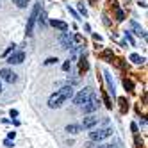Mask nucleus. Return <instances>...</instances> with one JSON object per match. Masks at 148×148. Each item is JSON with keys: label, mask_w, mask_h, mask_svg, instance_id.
I'll use <instances>...</instances> for the list:
<instances>
[{"label": "nucleus", "mask_w": 148, "mask_h": 148, "mask_svg": "<svg viewBox=\"0 0 148 148\" xmlns=\"http://www.w3.org/2000/svg\"><path fill=\"white\" fill-rule=\"evenodd\" d=\"M13 2H14L20 9H23V7H27V5H29V0H13Z\"/></svg>", "instance_id": "2eb2a0df"}, {"label": "nucleus", "mask_w": 148, "mask_h": 148, "mask_svg": "<svg viewBox=\"0 0 148 148\" xmlns=\"http://www.w3.org/2000/svg\"><path fill=\"white\" fill-rule=\"evenodd\" d=\"M50 25L54 29H59L61 32H68V23L64 22H59V20H50Z\"/></svg>", "instance_id": "9d476101"}, {"label": "nucleus", "mask_w": 148, "mask_h": 148, "mask_svg": "<svg viewBox=\"0 0 148 148\" xmlns=\"http://www.w3.org/2000/svg\"><path fill=\"white\" fill-rule=\"evenodd\" d=\"M98 103H100V102H98V98L93 95V97H91V98H89L86 103L82 105V111H84V114H93L95 111L98 109Z\"/></svg>", "instance_id": "39448f33"}, {"label": "nucleus", "mask_w": 148, "mask_h": 148, "mask_svg": "<svg viewBox=\"0 0 148 148\" xmlns=\"http://www.w3.org/2000/svg\"><path fill=\"white\" fill-rule=\"evenodd\" d=\"M123 84H125V88L129 89V91H132V82H129V80L125 79V80H123Z\"/></svg>", "instance_id": "4be33fe9"}, {"label": "nucleus", "mask_w": 148, "mask_h": 148, "mask_svg": "<svg viewBox=\"0 0 148 148\" xmlns=\"http://www.w3.org/2000/svg\"><path fill=\"white\" fill-rule=\"evenodd\" d=\"M116 16H118V22L125 20V14H123V11H121V9H118V11H116Z\"/></svg>", "instance_id": "aec40b11"}, {"label": "nucleus", "mask_w": 148, "mask_h": 148, "mask_svg": "<svg viewBox=\"0 0 148 148\" xmlns=\"http://www.w3.org/2000/svg\"><path fill=\"white\" fill-rule=\"evenodd\" d=\"M98 123V118L95 114H88V116H84V120H82V129H93L95 125Z\"/></svg>", "instance_id": "0eeeda50"}, {"label": "nucleus", "mask_w": 148, "mask_h": 148, "mask_svg": "<svg viewBox=\"0 0 148 148\" xmlns=\"http://www.w3.org/2000/svg\"><path fill=\"white\" fill-rule=\"evenodd\" d=\"M23 59H25L23 52H13L11 56H7V62H9V64H20V62H23Z\"/></svg>", "instance_id": "6e6552de"}, {"label": "nucleus", "mask_w": 148, "mask_h": 148, "mask_svg": "<svg viewBox=\"0 0 148 148\" xmlns=\"http://www.w3.org/2000/svg\"><path fill=\"white\" fill-rule=\"evenodd\" d=\"M68 13H70V14H71L73 18H75V20H82V18H80V14H79V13L75 11V9H71L70 5H68Z\"/></svg>", "instance_id": "dca6fc26"}, {"label": "nucleus", "mask_w": 148, "mask_h": 148, "mask_svg": "<svg viewBox=\"0 0 148 148\" xmlns=\"http://www.w3.org/2000/svg\"><path fill=\"white\" fill-rule=\"evenodd\" d=\"M73 98V88L71 86H62L61 89H57L52 97L48 98V107L50 109H59L66 100Z\"/></svg>", "instance_id": "f257e3e1"}, {"label": "nucleus", "mask_w": 148, "mask_h": 148, "mask_svg": "<svg viewBox=\"0 0 148 148\" xmlns=\"http://www.w3.org/2000/svg\"><path fill=\"white\" fill-rule=\"evenodd\" d=\"M80 130H82V127L80 125H75V123H71V125L66 127V132H70V134H79Z\"/></svg>", "instance_id": "ddd939ff"}, {"label": "nucleus", "mask_w": 148, "mask_h": 148, "mask_svg": "<svg viewBox=\"0 0 148 148\" xmlns=\"http://www.w3.org/2000/svg\"><path fill=\"white\" fill-rule=\"evenodd\" d=\"M130 27H132V30L137 34V36H141V38H146V34H145V29L137 23V22H130Z\"/></svg>", "instance_id": "9b49d317"}, {"label": "nucleus", "mask_w": 148, "mask_h": 148, "mask_svg": "<svg viewBox=\"0 0 148 148\" xmlns=\"http://www.w3.org/2000/svg\"><path fill=\"white\" fill-rule=\"evenodd\" d=\"M0 93H2V82H0Z\"/></svg>", "instance_id": "cd10ccee"}, {"label": "nucleus", "mask_w": 148, "mask_h": 148, "mask_svg": "<svg viewBox=\"0 0 148 148\" xmlns=\"http://www.w3.org/2000/svg\"><path fill=\"white\" fill-rule=\"evenodd\" d=\"M59 43H61V48H64V50H68L70 47H73L71 45V36H70V32H61Z\"/></svg>", "instance_id": "1a4fd4ad"}, {"label": "nucleus", "mask_w": 148, "mask_h": 148, "mask_svg": "<svg viewBox=\"0 0 148 148\" xmlns=\"http://www.w3.org/2000/svg\"><path fill=\"white\" fill-rule=\"evenodd\" d=\"M86 146H88V148H95V145H93V141H91V143H88Z\"/></svg>", "instance_id": "bb28decb"}, {"label": "nucleus", "mask_w": 148, "mask_h": 148, "mask_svg": "<svg viewBox=\"0 0 148 148\" xmlns=\"http://www.w3.org/2000/svg\"><path fill=\"white\" fill-rule=\"evenodd\" d=\"M109 136H112V129H111V127H103V129H95V130H91L89 132V139L93 143H98V141L105 139V137H109Z\"/></svg>", "instance_id": "20e7f679"}, {"label": "nucleus", "mask_w": 148, "mask_h": 148, "mask_svg": "<svg viewBox=\"0 0 148 148\" xmlns=\"http://www.w3.org/2000/svg\"><path fill=\"white\" fill-rule=\"evenodd\" d=\"M130 61L134 62V64H141V62H143L145 59H143L141 56H137V54H132V56H130Z\"/></svg>", "instance_id": "4468645a"}, {"label": "nucleus", "mask_w": 148, "mask_h": 148, "mask_svg": "<svg viewBox=\"0 0 148 148\" xmlns=\"http://www.w3.org/2000/svg\"><path fill=\"white\" fill-rule=\"evenodd\" d=\"M39 13H41V4H34V7H32V13H30L29 20H27V29H25L27 36H32V34H34V25H36V22H38V16H39Z\"/></svg>", "instance_id": "f03ea898"}, {"label": "nucleus", "mask_w": 148, "mask_h": 148, "mask_svg": "<svg viewBox=\"0 0 148 148\" xmlns=\"http://www.w3.org/2000/svg\"><path fill=\"white\" fill-rule=\"evenodd\" d=\"M91 97H93V89H91V88H84V89H80L77 95H73V103H75L77 107H82V105L86 103Z\"/></svg>", "instance_id": "7ed1b4c3"}, {"label": "nucleus", "mask_w": 148, "mask_h": 148, "mask_svg": "<svg viewBox=\"0 0 148 148\" xmlns=\"http://www.w3.org/2000/svg\"><path fill=\"white\" fill-rule=\"evenodd\" d=\"M79 13L82 16H88V11H86V7H84V4H79Z\"/></svg>", "instance_id": "a211bd4d"}, {"label": "nucleus", "mask_w": 148, "mask_h": 148, "mask_svg": "<svg viewBox=\"0 0 148 148\" xmlns=\"http://www.w3.org/2000/svg\"><path fill=\"white\" fill-rule=\"evenodd\" d=\"M132 130H134V134H137V125L136 123H132Z\"/></svg>", "instance_id": "a878e982"}, {"label": "nucleus", "mask_w": 148, "mask_h": 148, "mask_svg": "<svg viewBox=\"0 0 148 148\" xmlns=\"http://www.w3.org/2000/svg\"><path fill=\"white\" fill-rule=\"evenodd\" d=\"M70 66H71V62H70V59H68V61L64 62V64H62V70H64V71H68V70H70Z\"/></svg>", "instance_id": "5701e85b"}, {"label": "nucleus", "mask_w": 148, "mask_h": 148, "mask_svg": "<svg viewBox=\"0 0 148 148\" xmlns=\"http://www.w3.org/2000/svg\"><path fill=\"white\" fill-rule=\"evenodd\" d=\"M13 50H14V45H11V47H9V48H7V50L4 52V56L7 57V56H9V54H11V52H13Z\"/></svg>", "instance_id": "b1692460"}, {"label": "nucleus", "mask_w": 148, "mask_h": 148, "mask_svg": "<svg viewBox=\"0 0 148 148\" xmlns=\"http://www.w3.org/2000/svg\"><path fill=\"white\" fill-rule=\"evenodd\" d=\"M0 79L2 80H5V82H9V84H13V82H16V73L13 71V70H9V68H2L0 70Z\"/></svg>", "instance_id": "423d86ee"}, {"label": "nucleus", "mask_w": 148, "mask_h": 148, "mask_svg": "<svg viewBox=\"0 0 148 148\" xmlns=\"http://www.w3.org/2000/svg\"><path fill=\"white\" fill-rule=\"evenodd\" d=\"M56 62H57V57H48L45 61V64H56Z\"/></svg>", "instance_id": "412c9836"}, {"label": "nucleus", "mask_w": 148, "mask_h": 148, "mask_svg": "<svg viewBox=\"0 0 148 148\" xmlns=\"http://www.w3.org/2000/svg\"><path fill=\"white\" fill-rule=\"evenodd\" d=\"M95 148H120V145H97V146H95Z\"/></svg>", "instance_id": "6ab92c4d"}, {"label": "nucleus", "mask_w": 148, "mask_h": 148, "mask_svg": "<svg viewBox=\"0 0 148 148\" xmlns=\"http://www.w3.org/2000/svg\"><path fill=\"white\" fill-rule=\"evenodd\" d=\"M125 38H127V41H129L132 47H136V41H134V38L130 36V32H125Z\"/></svg>", "instance_id": "f3484780"}, {"label": "nucleus", "mask_w": 148, "mask_h": 148, "mask_svg": "<svg viewBox=\"0 0 148 148\" xmlns=\"http://www.w3.org/2000/svg\"><path fill=\"white\" fill-rule=\"evenodd\" d=\"M103 75H105V80H107V86H109V93L112 95V97H116V91H114V84H112V80H111V73H109V71H105Z\"/></svg>", "instance_id": "f8f14e48"}, {"label": "nucleus", "mask_w": 148, "mask_h": 148, "mask_svg": "<svg viewBox=\"0 0 148 148\" xmlns=\"http://www.w3.org/2000/svg\"><path fill=\"white\" fill-rule=\"evenodd\" d=\"M4 145H5L7 148H13V146H14V145L11 143V139H5V141H4Z\"/></svg>", "instance_id": "393cba45"}]
</instances>
